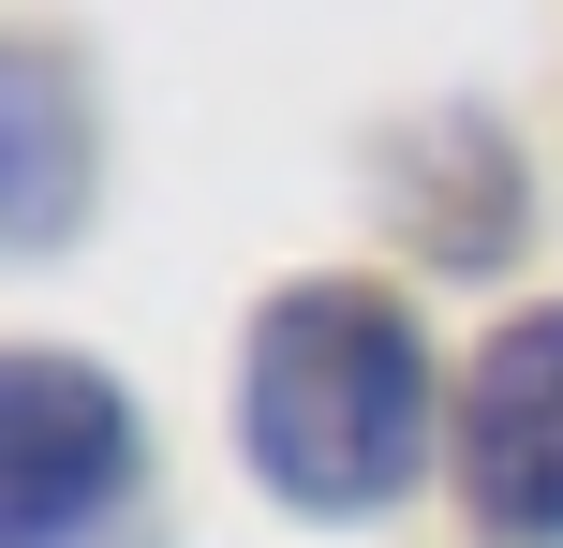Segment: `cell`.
<instances>
[{"label":"cell","instance_id":"cell-1","mask_svg":"<svg viewBox=\"0 0 563 548\" xmlns=\"http://www.w3.org/2000/svg\"><path fill=\"white\" fill-rule=\"evenodd\" d=\"M460 445V401L430 385V342L386 282H282L238 342V460L267 474L297 519H386Z\"/></svg>","mask_w":563,"mask_h":548},{"label":"cell","instance_id":"cell-2","mask_svg":"<svg viewBox=\"0 0 563 548\" xmlns=\"http://www.w3.org/2000/svg\"><path fill=\"white\" fill-rule=\"evenodd\" d=\"M148 490V415L104 356L15 342L0 356V548H89Z\"/></svg>","mask_w":563,"mask_h":548},{"label":"cell","instance_id":"cell-3","mask_svg":"<svg viewBox=\"0 0 563 548\" xmlns=\"http://www.w3.org/2000/svg\"><path fill=\"white\" fill-rule=\"evenodd\" d=\"M371 208L416 267L475 282V267H519V237H534V164L475 89H445V104H400L371 134Z\"/></svg>","mask_w":563,"mask_h":548},{"label":"cell","instance_id":"cell-4","mask_svg":"<svg viewBox=\"0 0 563 548\" xmlns=\"http://www.w3.org/2000/svg\"><path fill=\"white\" fill-rule=\"evenodd\" d=\"M460 519L489 548H563V312H505L460 385Z\"/></svg>","mask_w":563,"mask_h":548},{"label":"cell","instance_id":"cell-5","mask_svg":"<svg viewBox=\"0 0 563 548\" xmlns=\"http://www.w3.org/2000/svg\"><path fill=\"white\" fill-rule=\"evenodd\" d=\"M89 178H104V148H89V75L59 30H0V253L45 267L59 237L89 223Z\"/></svg>","mask_w":563,"mask_h":548}]
</instances>
